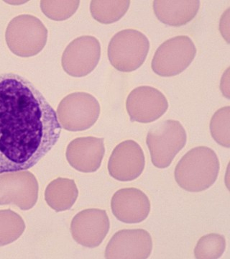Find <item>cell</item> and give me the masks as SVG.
<instances>
[{"instance_id": "1", "label": "cell", "mask_w": 230, "mask_h": 259, "mask_svg": "<svg viewBox=\"0 0 230 259\" xmlns=\"http://www.w3.org/2000/svg\"><path fill=\"white\" fill-rule=\"evenodd\" d=\"M57 114L26 78L0 74V175L26 171L60 138Z\"/></svg>"}, {"instance_id": "2", "label": "cell", "mask_w": 230, "mask_h": 259, "mask_svg": "<svg viewBox=\"0 0 230 259\" xmlns=\"http://www.w3.org/2000/svg\"><path fill=\"white\" fill-rule=\"evenodd\" d=\"M220 163L210 148L199 146L184 155L175 166V182L183 190L200 192L209 189L217 180Z\"/></svg>"}, {"instance_id": "3", "label": "cell", "mask_w": 230, "mask_h": 259, "mask_svg": "<svg viewBox=\"0 0 230 259\" xmlns=\"http://www.w3.org/2000/svg\"><path fill=\"white\" fill-rule=\"evenodd\" d=\"M48 35V29L40 19L31 15H20L8 24L5 40L15 55L32 57L45 47Z\"/></svg>"}, {"instance_id": "4", "label": "cell", "mask_w": 230, "mask_h": 259, "mask_svg": "<svg viewBox=\"0 0 230 259\" xmlns=\"http://www.w3.org/2000/svg\"><path fill=\"white\" fill-rule=\"evenodd\" d=\"M187 141V132L179 121L168 120L153 126L146 137L153 164L158 168L169 166Z\"/></svg>"}, {"instance_id": "5", "label": "cell", "mask_w": 230, "mask_h": 259, "mask_svg": "<svg viewBox=\"0 0 230 259\" xmlns=\"http://www.w3.org/2000/svg\"><path fill=\"white\" fill-rule=\"evenodd\" d=\"M149 49L146 35L134 29H125L112 37L107 54L114 68L122 72H132L142 66Z\"/></svg>"}, {"instance_id": "6", "label": "cell", "mask_w": 230, "mask_h": 259, "mask_svg": "<svg viewBox=\"0 0 230 259\" xmlns=\"http://www.w3.org/2000/svg\"><path fill=\"white\" fill-rule=\"evenodd\" d=\"M197 54L193 40L187 35L172 37L162 44L153 56V71L163 77L183 72L192 64Z\"/></svg>"}, {"instance_id": "7", "label": "cell", "mask_w": 230, "mask_h": 259, "mask_svg": "<svg viewBox=\"0 0 230 259\" xmlns=\"http://www.w3.org/2000/svg\"><path fill=\"white\" fill-rule=\"evenodd\" d=\"M56 114L61 127L66 131H86L98 120L100 105L98 100L90 94L71 93L61 100Z\"/></svg>"}, {"instance_id": "8", "label": "cell", "mask_w": 230, "mask_h": 259, "mask_svg": "<svg viewBox=\"0 0 230 259\" xmlns=\"http://www.w3.org/2000/svg\"><path fill=\"white\" fill-rule=\"evenodd\" d=\"M39 186L28 171L5 173L0 176V205H14L22 210L32 209L38 199Z\"/></svg>"}, {"instance_id": "9", "label": "cell", "mask_w": 230, "mask_h": 259, "mask_svg": "<svg viewBox=\"0 0 230 259\" xmlns=\"http://www.w3.org/2000/svg\"><path fill=\"white\" fill-rule=\"evenodd\" d=\"M101 57V45L98 39L83 35L70 42L64 51L61 65L66 74L83 77L91 73Z\"/></svg>"}, {"instance_id": "10", "label": "cell", "mask_w": 230, "mask_h": 259, "mask_svg": "<svg viewBox=\"0 0 230 259\" xmlns=\"http://www.w3.org/2000/svg\"><path fill=\"white\" fill-rule=\"evenodd\" d=\"M168 108L166 97L157 89L141 86L127 97L126 109L132 122L150 123L162 117Z\"/></svg>"}, {"instance_id": "11", "label": "cell", "mask_w": 230, "mask_h": 259, "mask_svg": "<svg viewBox=\"0 0 230 259\" xmlns=\"http://www.w3.org/2000/svg\"><path fill=\"white\" fill-rule=\"evenodd\" d=\"M110 228V219L106 211L87 209L78 212L73 218L71 233L78 244L93 248L101 245Z\"/></svg>"}, {"instance_id": "12", "label": "cell", "mask_w": 230, "mask_h": 259, "mask_svg": "<svg viewBox=\"0 0 230 259\" xmlns=\"http://www.w3.org/2000/svg\"><path fill=\"white\" fill-rule=\"evenodd\" d=\"M146 158L142 148L132 140L117 145L108 162V171L112 178L120 182H130L142 175Z\"/></svg>"}, {"instance_id": "13", "label": "cell", "mask_w": 230, "mask_h": 259, "mask_svg": "<svg viewBox=\"0 0 230 259\" xmlns=\"http://www.w3.org/2000/svg\"><path fill=\"white\" fill-rule=\"evenodd\" d=\"M153 250V240L143 229L122 230L111 238L106 250V258L146 259Z\"/></svg>"}, {"instance_id": "14", "label": "cell", "mask_w": 230, "mask_h": 259, "mask_svg": "<svg viewBox=\"0 0 230 259\" xmlns=\"http://www.w3.org/2000/svg\"><path fill=\"white\" fill-rule=\"evenodd\" d=\"M104 139L80 137L75 139L66 148V159L71 166L83 173H93L101 166L105 153Z\"/></svg>"}, {"instance_id": "15", "label": "cell", "mask_w": 230, "mask_h": 259, "mask_svg": "<svg viewBox=\"0 0 230 259\" xmlns=\"http://www.w3.org/2000/svg\"><path fill=\"white\" fill-rule=\"evenodd\" d=\"M112 213L117 220L127 224L144 221L151 212V202L143 191L122 189L116 192L111 201Z\"/></svg>"}, {"instance_id": "16", "label": "cell", "mask_w": 230, "mask_h": 259, "mask_svg": "<svg viewBox=\"0 0 230 259\" xmlns=\"http://www.w3.org/2000/svg\"><path fill=\"white\" fill-rule=\"evenodd\" d=\"M200 2L197 0H156L153 10L157 18L170 26H183L193 20L198 13Z\"/></svg>"}, {"instance_id": "17", "label": "cell", "mask_w": 230, "mask_h": 259, "mask_svg": "<svg viewBox=\"0 0 230 259\" xmlns=\"http://www.w3.org/2000/svg\"><path fill=\"white\" fill-rule=\"evenodd\" d=\"M78 196L77 186L74 180L67 178H58L52 181L45 191L46 202L57 212L71 209Z\"/></svg>"}, {"instance_id": "18", "label": "cell", "mask_w": 230, "mask_h": 259, "mask_svg": "<svg viewBox=\"0 0 230 259\" xmlns=\"http://www.w3.org/2000/svg\"><path fill=\"white\" fill-rule=\"evenodd\" d=\"M130 1H100L94 0L90 4L91 16L99 23L111 24L120 20L127 13Z\"/></svg>"}, {"instance_id": "19", "label": "cell", "mask_w": 230, "mask_h": 259, "mask_svg": "<svg viewBox=\"0 0 230 259\" xmlns=\"http://www.w3.org/2000/svg\"><path fill=\"white\" fill-rule=\"evenodd\" d=\"M25 230V222L18 214L10 209L0 210V246L17 241Z\"/></svg>"}, {"instance_id": "20", "label": "cell", "mask_w": 230, "mask_h": 259, "mask_svg": "<svg viewBox=\"0 0 230 259\" xmlns=\"http://www.w3.org/2000/svg\"><path fill=\"white\" fill-rule=\"evenodd\" d=\"M226 249V239L222 235L210 233L202 237L194 249L198 259L219 258Z\"/></svg>"}, {"instance_id": "21", "label": "cell", "mask_w": 230, "mask_h": 259, "mask_svg": "<svg viewBox=\"0 0 230 259\" xmlns=\"http://www.w3.org/2000/svg\"><path fill=\"white\" fill-rule=\"evenodd\" d=\"M211 135L218 144L230 147V107L219 109L212 116L210 121Z\"/></svg>"}, {"instance_id": "22", "label": "cell", "mask_w": 230, "mask_h": 259, "mask_svg": "<svg viewBox=\"0 0 230 259\" xmlns=\"http://www.w3.org/2000/svg\"><path fill=\"white\" fill-rule=\"evenodd\" d=\"M80 2L74 1H41L40 8L48 18L55 21L67 20L77 11Z\"/></svg>"}, {"instance_id": "23", "label": "cell", "mask_w": 230, "mask_h": 259, "mask_svg": "<svg viewBox=\"0 0 230 259\" xmlns=\"http://www.w3.org/2000/svg\"><path fill=\"white\" fill-rule=\"evenodd\" d=\"M229 69L228 68L227 70L223 74L222 79H221V89L224 96L226 98H229Z\"/></svg>"}]
</instances>
